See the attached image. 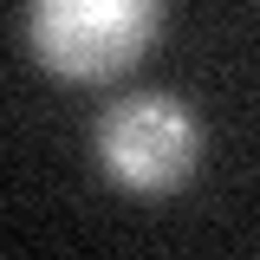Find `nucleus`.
<instances>
[{"instance_id":"obj_1","label":"nucleus","mask_w":260,"mask_h":260,"mask_svg":"<svg viewBox=\"0 0 260 260\" xmlns=\"http://www.w3.org/2000/svg\"><path fill=\"white\" fill-rule=\"evenodd\" d=\"M162 0H26V46L59 78L98 85L150 52Z\"/></svg>"},{"instance_id":"obj_2","label":"nucleus","mask_w":260,"mask_h":260,"mask_svg":"<svg viewBox=\"0 0 260 260\" xmlns=\"http://www.w3.org/2000/svg\"><path fill=\"white\" fill-rule=\"evenodd\" d=\"M195 156H202V130L195 117L162 91H137L104 104L98 117V162L111 182H124L137 195H169L195 176Z\"/></svg>"}]
</instances>
